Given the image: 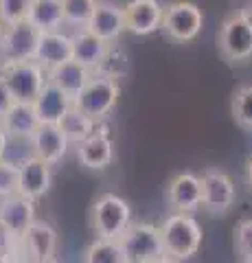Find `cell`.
Returning a JSON list of instances; mask_svg holds the SVG:
<instances>
[{
  "label": "cell",
  "instance_id": "f546056e",
  "mask_svg": "<svg viewBox=\"0 0 252 263\" xmlns=\"http://www.w3.org/2000/svg\"><path fill=\"white\" fill-rule=\"evenodd\" d=\"M235 250H237L241 263L252 257V219H241L235 226Z\"/></svg>",
  "mask_w": 252,
  "mask_h": 263
},
{
  "label": "cell",
  "instance_id": "30bf717a",
  "mask_svg": "<svg viewBox=\"0 0 252 263\" xmlns=\"http://www.w3.org/2000/svg\"><path fill=\"white\" fill-rule=\"evenodd\" d=\"M35 221V202L15 193L0 200V233L22 237L24 230Z\"/></svg>",
  "mask_w": 252,
  "mask_h": 263
},
{
  "label": "cell",
  "instance_id": "4316f807",
  "mask_svg": "<svg viewBox=\"0 0 252 263\" xmlns=\"http://www.w3.org/2000/svg\"><path fill=\"white\" fill-rule=\"evenodd\" d=\"M232 117L241 127L252 129V86H241L232 95Z\"/></svg>",
  "mask_w": 252,
  "mask_h": 263
},
{
  "label": "cell",
  "instance_id": "ac0fdd59",
  "mask_svg": "<svg viewBox=\"0 0 252 263\" xmlns=\"http://www.w3.org/2000/svg\"><path fill=\"white\" fill-rule=\"evenodd\" d=\"M0 125L7 132L9 141H29L35 134V129L40 127V119H37L33 103L13 101L11 108L0 119Z\"/></svg>",
  "mask_w": 252,
  "mask_h": 263
},
{
  "label": "cell",
  "instance_id": "5b68a950",
  "mask_svg": "<svg viewBox=\"0 0 252 263\" xmlns=\"http://www.w3.org/2000/svg\"><path fill=\"white\" fill-rule=\"evenodd\" d=\"M0 79L5 81L13 101L33 103L48 77H46V70L37 62L27 60V62L0 64Z\"/></svg>",
  "mask_w": 252,
  "mask_h": 263
},
{
  "label": "cell",
  "instance_id": "9c48e42d",
  "mask_svg": "<svg viewBox=\"0 0 252 263\" xmlns=\"http://www.w3.org/2000/svg\"><path fill=\"white\" fill-rule=\"evenodd\" d=\"M40 31L29 22H18L7 27L3 44H0V64L33 60Z\"/></svg>",
  "mask_w": 252,
  "mask_h": 263
},
{
  "label": "cell",
  "instance_id": "44dd1931",
  "mask_svg": "<svg viewBox=\"0 0 252 263\" xmlns=\"http://www.w3.org/2000/svg\"><path fill=\"white\" fill-rule=\"evenodd\" d=\"M46 77L51 84H55L64 95H66L70 101H75L79 97V92L84 90V86L88 84V79L92 77V70H88L86 66H81L77 62H66L57 66V68L46 70Z\"/></svg>",
  "mask_w": 252,
  "mask_h": 263
},
{
  "label": "cell",
  "instance_id": "ffe728a7",
  "mask_svg": "<svg viewBox=\"0 0 252 263\" xmlns=\"http://www.w3.org/2000/svg\"><path fill=\"white\" fill-rule=\"evenodd\" d=\"M33 108L37 112L40 123H51V125H57V123L64 119V114L72 108V101L62 92L57 86L51 84V81L46 79L44 88L40 90L37 99L33 101Z\"/></svg>",
  "mask_w": 252,
  "mask_h": 263
},
{
  "label": "cell",
  "instance_id": "83f0119b",
  "mask_svg": "<svg viewBox=\"0 0 252 263\" xmlns=\"http://www.w3.org/2000/svg\"><path fill=\"white\" fill-rule=\"evenodd\" d=\"M33 0H0V22L5 27L27 22Z\"/></svg>",
  "mask_w": 252,
  "mask_h": 263
},
{
  "label": "cell",
  "instance_id": "836d02e7",
  "mask_svg": "<svg viewBox=\"0 0 252 263\" xmlns=\"http://www.w3.org/2000/svg\"><path fill=\"white\" fill-rule=\"evenodd\" d=\"M246 176H248V184L252 189V156H250V160H248V167H246Z\"/></svg>",
  "mask_w": 252,
  "mask_h": 263
},
{
  "label": "cell",
  "instance_id": "9a60e30c",
  "mask_svg": "<svg viewBox=\"0 0 252 263\" xmlns=\"http://www.w3.org/2000/svg\"><path fill=\"white\" fill-rule=\"evenodd\" d=\"M86 29L101 37L103 42L114 44L125 31V18H123V7H119L110 0H96V7L88 20Z\"/></svg>",
  "mask_w": 252,
  "mask_h": 263
},
{
  "label": "cell",
  "instance_id": "7c38bea8",
  "mask_svg": "<svg viewBox=\"0 0 252 263\" xmlns=\"http://www.w3.org/2000/svg\"><path fill=\"white\" fill-rule=\"evenodd\" d=\"M167 202L173 213H193L200 211L202 204V182L200 176L191 171L176 174L167 184Z\"/></svg>",
  "mask_w": 252,
  "mask_h": 263
},
{
  "label": "cell",
  "instance_id": "d6986e66",
  "mask_svg": "<svg viewBox=\"0 0 252 263\" xmlns=\"http://www.w3.org/2000/svg\"><path fill=\"white\" fill-rule=\"evenodd\" d=\"M70 42H72V62L86 66L92 72L101 66L103 57L110 48L108 42H103L101 37H96L88 29H77L70 35Z\"/></svg>",
  "mask_w": 252,
  "mask_h": 263
},
{
  "label": "cell",
  "instance_id": "cb8c5ba5",
  "mask_svg": "<svg viewBox=\"0 0 252 263\" xmlns=\"http://www.w3.org/2000/svg\"><path fill=\"white\" fill-rule=\"evenodd\" d=\"M57 125L70 145H79L81 141H86V138L92 134L99 123L92 121L90 117H86L84 112H79L75 105H72V108L64 114V119L57 123Z\"/></svg>",
  "mask_w": 252,
  "mask_h": 263
},
{
  "label": "cell",
  "instance_id": "d6a6232c",
  "mask_svg": "<svg viewBox=\"0 0 252 263\" xmlns=\"http://www.w3.org/2000/svg\"><path fill=\"white\" fill-rule=\"evenodd\" d=\"M147 263H180V261H176V259H171V257H167V254H162V257L151 259V261H147Z\"/></svg>",
  "mask_w": 252,
  "mask_h": 263
},
{
  "label": "cell",
  "instance_id": "484cf974",
  "mask_svg": "<svg viewBox=\"0 0 252 263\" xmlns=\"http://www.w3.org/2000/svg\"><path fill=\"white\" fill-rule=\"evenodd\" d=\"M94 7H96V0H62L64 22H68L77 29H86Z\"/></svg>",
  "mask_w": 252,
  "mask_h": 263
},
{
  "label": "cell",
  "instance_id": "4dcf8cb0",
  "mask_svg": "<svg viewBox=\"0 0 252 263\" xmlns=\"http://www.w3.org/2000/svg\"><path fill=\"white\" fill-rule=\"evenodd\" d=\"M11 103H13V97H11L9 90H7L5 81L0 79V119H3V114L11 108Z\"/></svg>",
  "mask_w": 252,
  "mask_h": 263
},
{
  "label": "cell",
  "instance_id": "3957f363",
  "mask_svg": "<svg viewBox=\"0 0 252 263\" xmlns=\"http://www.w3.org/2000/svg\"><path fill=\"white\" fill-rule=\"evenodd\" d=\"M132 224L127 200L114 193H101L90 206V226L99 239H119Z\"/></svg>",
  "mask_w": 252,
  "mask_h": 263
},
{
  "label": "cell",
  "instance_id": "8992f818",
  "mask_svg": "<svg viewBox=\"0 0 252 263\" xmlns=\"http://www.w3.org/2000/svg\"><path fill=\"white\" fill-rule=\"evenodd\" d=\"M202 24H204V13L195 3L189 0H176V3L167 5L162 11L160 29L167 33L173 42H191L200 35Z\"/></svg>",
  "mask_w": 252,
  "mask_h": 263
},
{
  "label": "cell",
  "instance_id": "d4e9b609",
  "mask_svg": "<svg viewBox=\"0 0 252 263\" xmlns=\"http://www.w3.org/2000/svg\"><path fill=\"white\" fill-rule=\"evenodd\" d=\"M84 263H129L119 239H96L88 246Z\"/></svg>",
  "mask_w": 252,
  "mask_h": 263
},
{
  "label": "cell",
  "instance_id": "603a6c76",
  "mask_svg": "<svg viewBox=\"0 0 252 263\" xmlns=\"http://www.w3.org/2000/svg\"><path fill=\"white\" fill-rule=\"evenodd\" d=\"M29 24L44 33V31H60L64 24V9L62 0H33L29 11Z\"/></svg>",
  "mask_w": 252,
  "mask_h": 263
},
{
  "label": "cell",
  "instance_id": "277c9868",
  "mask_svg": "<svg viewBox=\"0 0 252 263\" xmlns=\"http://www.w3.org/2000/svg\"><path fill=\"white\" fill-rule=\"evenodd\" d=\"M121 97V86L117 79L92 72V77L88 79V84L79 92V97L72 101V105L84 112L86 117H90L96 123H103L117 108V101Z\"/></svg>",
  "mask_w": 252,
  "mask_h": 263
},
{
  "label": "cell",
  "instance_id": "ba28073f",
  "mask_svg": "<svg viewBox=\"0 0 252 263\" xmlns=\"http://www.w3.org/2000/svg\"><path fill=\"white\" fill-rule=\"evenodd\" d=\"M202 182V204L200 209H204L210 215H224L228 213L235 204V182L228 174L219 169H206L204 174L200 176Z\"/></svg>",
  "mask_w": 252,
  "mask_h": 263
},
{
  "label": "cell",
  "instance_id": "f1b7e54d",
  "mask_svg": "<svg viewBox=\"0 0 252 263\" xmlns=\"http://www.w3.org/2000/svg\"><path fill=\"white\" fill-rule=\"evenodd\" d=\"M20 193V171L18 162H13L9 158L0 160V200Z\"/></svg>",
  "mask_w": 252,
  "mask_h": 263
},
{
  "label": "cell",
  "instance_id": "e0dca14e",
  "mask_svg": "<svg viewBox=\"0 0 252 263\" xmlns=\"http://www.w3.org/2000/svg\"><path fill=\"white\" fill-rule=\"evenodd\" d=\"M70 60H72L70 35L62 33V29L60 31H44V33H40L33 62H37L44 70H51V68H57V66L70 62Z\"/></svg>",
  "mask_w": 252,
  "mask_h": 263
},
{
  "label": "cell",
  "instance_id": "7402d4cb",
  "mask_svg": "<svg viewBox=\"0 0 252 263\" xmlns=\"http://www.w3.org/2000/svg\"><path fill=\"white\" fill-rule=\"evenodd\" d=\"M22 239L35 263L42 259H48V257H55V250H57V233H55V228L48 224V221L35 219L33 224L24 230Z\"/></svg>",
  "mask_w": 252,
  "mask_h": 263
},
{
  "label": "cell",
  "instance_id": "6da1fadb",
  "mask_svg": "<svg viewBox=\"0 0 252 263\" xmlns=\"http://www.w3.org/2000/svg\"><path fill=\"white\" fill-rule=\"evenodd\" d=\"M158 228L167 257L176 261H186L198 254L204 233L191 213H171Z\"/></svg>",
  "mask_w": 252,
  "mask_h": 263
},
{
  "label": "cell",
  "instance_id": "d590c367",
  "mask_svg": "<svg viewBox=\"0 0 252 263\" xmlns=\"http://www.w3.org/2000/svg\"><path fill=\"white\" fill-rule=\"evenodd\" d=\"M5 31H7V27L3 22H0V44H3V37H5Z\"/></svg>",
  "mask_w": 252,
  "mask_h": 263
},
{
  "label": "cell",
  "instance_id": "2e32d148",
  "mask_svg": "<svg viewBox=\"0 0 252 263\" xmlns=\"http://www.w3.org/2000/svg\"><path fill=\"white\" fill-rule=\"evenodd\" d=\"M162 11L165 7L158 0H129L123 7L125 31H132L134 35H149L160 29Z\"/></svg>",
  "mask_w": 252,
  "mask_h": 263
},
{
  "label": "cell",
  "instance_id": "52a82bcc",
  "mask_svg": "<svg viewBox=\"0 0 252 263\" xmlns=\"http://www.w3.org/2000/svg\"><path fill=\"white\" fill-rule=\"evenodd\" d=\"M119 241L123 246L129 263H147L165 254L160 228L153 224H143V221L134 224L132 221L125 233L119 237Z\"/></svg>",
  "mask_w": 252,
  "mask_h": 263
},
{
  "label": "cell",
  "instance_id": "4fadbf2b",
  "mask_svg": "<svg viewBox=\"0 0 252 263\" xmlns=\"http://www.w3.org/2000/svg\"><path fill=\"white\" fill-rule=\"evenodd\" d=\"M18 171H20V193L24 197L37 202L51 191L53 169L44 160L35 158V156H24L22 160H18Z\"/></svg>",
  "mask_w": 252,
  "mask_h": 263
},
{
  "label": "cell",
  "instance_id": "e575fe53",
  "mask_svg": "<svg viewBox=\"0 0 252 263\" xmlns=\"http://www.w3.org/2000/svg\"><path fill=\"white\" fill-rule=\"evenodd\" d=\"M37 263H60L57 257H48V259H42V261H37Z\"/></svg>",
  "mask_w": 252,
  "mask_h": 263
},
{
  "label": "cell",
  "instance_id": "1f68e13d",
  "mask_svg": "<svg viewBox=\"0 0 252 263\" xmlns=\"http://www.w3.org/2000/svg\"><path fill=\"white\" fill-rule=\"evenodd\" d=\"M7 149H9V136H7V132L0 125V160L7 158Z\"/></svg>",
  "mask_w": 252,
  "mask_h": 263
},
{
  "label": "cell",
  "instance_id": "8d00e7d4",
  "mask_svg": "<svg viewBox=\"0 0 252 263\" xmlns=\"http://www.w3.org/2000/svg\"><path fill=\"white\" fill-rule=\"evenodd\" d=\"M243 263H252V257H250V259H246V261H243Z\"/></svg>",
  "mask_w": 252,
  "mask_h": 263
},
{
  "label": "cell",
  "instance_id": "7a4b0ae2",
  "mask_svg": "<svg viewBox=\"0 0 252 263\" xmlns=\"http://www.w3.org/2000/svg\"><path fill=\"white\" fill-rule=\"evenodd\" d=\"M219 55L228 64H241L252 57V11L230 13L217 31Z\"/></svg>",
  "mask_w": 252,
  "mask_h": 263
},
{
  "label": "cell",
  "instance_id": "5bb4252c",
  "mask_svg": "<svg viewBox=\"0 0 252 263\" xmlns=\"http://www.w3.org/2000/svg\"><path fill=\"white\" fill-rule=\"evenodd\" d=\"M31 156L44 160L46 164H57L64 160V156L68 154L70 143L66 141V136L62 134L60 125H51V123H40V127L35 129V134L29 138Z\"/></svg>",
  "mask_w": 252,
  "mask_h": 263
},
{
  "label": "cell",
  "instance_id": "8fae6325",
  "mask_svg": "<svg viewBox=\"0 0 252 263\" xmlns=\"http://www.w3.org/2000/svg\"><path fill=\"white\" fill-rule=\"evenodd\" d=\"M75 147H77V160L86 169L101 171L105 167H110L112 160H114V143L110 138V129L101 125V123L86 141H81Z\"/></svg>",
  "mask_w": 252,
  "mask_h": 263
}]
</instances>
